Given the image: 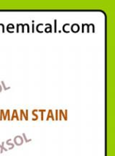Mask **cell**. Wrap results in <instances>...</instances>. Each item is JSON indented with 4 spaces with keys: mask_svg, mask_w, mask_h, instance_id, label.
I'll return each instance as SVG.
<instances>
[{
    "mask_svg": "<svg viewBox=\"0 0 115 156\" xmlns=\"http://www.w3.org/2000/svg\"><path fill=\"white\" fill-rule=\"evenodd\" d=\"M22 142H23V140H22L21 137L18 136V137H16L15 138V143L16 145H20L22 143Z\"/></svg>",
    "mask_w": 115,
    "mask_h": 156,
    "instance_id": "6da1fadb",
    "label": "cell"
}]
</instances>
